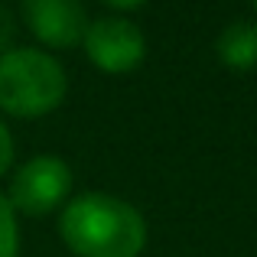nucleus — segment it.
<instances>
[{
    "label": "nucleus",
    "mask_w": 257,
    "mask_h": 257,
    "mask_svg": "<svg viewBox=\"0 0 257 257\" xmlns=\"http://www.w3.org/2000/svg\"><path fill=\"white\" fill-rule=\"evenodd\" d=\"M101 4L114 7V10H140V7H144L147 0H101Z\"/></svg>",
    "instance_id": "10"
},
{
    "label": "nucleus",
    "mask_w": 257,
    "mask_h": 257,
    "mask_svg": "<svg viewBox=\"0 0 257 257\" xmlns=\"http://www.w3.org/2000/svg\"><path fill=\"white\" fill-rule=\"evenodd\" d=\"M72 186H75V173L56 153H36L23 166H17L7 189V202L13 205L17 215L26 218H43V215L56 212L69 202Z\"/></svg>",
    "instance_id": "3"
},
{
    "label": "nucleus",
    "mask_w": 257,
    "mask_h": 257,
    "mask_svg": "<svg viewBox=\"0 0 257 257\" xmlns=\"http://www.w3.org/2000/svg\"><path fill=\"white\" fill-rule=\"evenodd\" d=\"M215 56L234 72L257 65V20H231L215 39Z\"/></svg>",
    "instance_id": "6"
},
{
    "label": "nucleus",
    "mask_w": 257,
    "mask_h": 257,
    "mask_svg": "<svg viewBox=\"0 0 257 257\" xmlns=\"http://www.w3.org/2000/svg\"><path fill=\"white\" fill-rule=\"evenodd\" d=\"M13 36H17V17L7 4H0V56L13 49Z\"/></svg>",
    "instance_id": "8"
},
{
    "label": "nucleus",
    "mask_w": 257,
    "mask_h": 257,
    "mask_svg": "<svg viewBox=\"0 0 257 257\" xmlns=\"http://www.w3.org/2000/svg\"><path fill=\"white\" fill-rule=\"evenodd\" d=\"M251 7H254V13H257V0H251Z\"/></svg>",
    "instance_id": "11"
},
{
    "label": "nucleus",
    "mask_w": 257,
    "mask_h": 257,
    "mask_svg": "<svg viewBox=\"0 0 257 257\" xmlns=\"http://www.w3.org/2000/svg\"><path fill=\"white\" fill-rule=\"evenodd\" d=\"M0 257H20V215L0 192Z\"/></svg>",
    "instance_id": "7"
},
{
    "label": "nucleus",
    "mask_w": 257,
    "mask_h": 257,
    "mask_svg": "<svg viewBox=\"0 0 257 257\" xmlns=\"http://www.w3.org/2000/svg\"><path fill=\"white\" fill-rule=\"evenodd\" d=\"M69 94L62 62L39 46H13L0 56V111L13 117H46Z\"/></svg>",
    "instance_id": "2"
},
{
    "label": "nucleus",
    "mask_w": 257,
    "mask_h": 257,
    "mask_svg": "<svg viewBox=\"0 0 257 257\" xmlns=\"http://www.w3.org/2000/svg\"><path fill=\"white\" fill-rule=\"evenodd\" d=\"M59 238L75 257H140L147 218L127 199L82 192L59 208Z\"/></svg>",
    "instance_id": "1"
},
{
    "label": "nucleus",
    "mask_w": 257,
    "mask_h": 257,
    "mask_svg": "<svg viewBox=\"0 0 257 257\" xmlns=\"http://www.w3.org/2000/svg\"><path fill=\"white\" fill-rule=\"evenodd\" d=\"M23 23L46 49H72L88 30L82 0H20Z\"/></svg>",
    "instance_id": "5"
},
{
    "label": "nucleus",
    "mask_w": 257,
    "mask_h": 257,
    "mask_svg": "<svg viewBox=\"0 0 257 257\" xmlns=\"http://www.w3.org/2000/svg\"><path fill=\"white\" fill-rule=\"evenodd\" d=\"M13 153H17V147H13V134H10V127L4 124V117H0V176L13 166Z\"/></svg>",
    "instance_id": "9"
},
{
    "label": "nucleus",
    "mask_w": 257,
    "mask_h": 257,
    "mask_svg": "<svg viewBox=\"0 0 257 257\" xmlns=\"http://www.w3.org/2000/svg\"><path fill=\"white\" fill-rule=\"evenodd\" d=\"M85 56L94 69L107 75H127L147 56V36L134 20L127 17H98L88 20V30L82 36Z\"/></svg>",
    "instance_id": "4"
}]
</instances>
